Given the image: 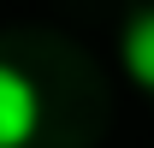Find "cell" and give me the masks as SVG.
Instances as JSON below:
<instances>
[{"label":"cell","instance_id":"obj_1","mask_svg":"<svg viewBox=\"0 0 154 148\" xmlns=\"http://www.w3.org/2000/svg\"><path fill=\"white\" fill-rule=\"evenodd\" d=\"M42 125V101H36V83L12 65H0V148H24Z\"/></svg>","mask_w":154,"mask_h":148},{"label":"cell","instance_id":"obj_2","mask_svg":"<svg viewBox=\"0 0 154 148\" xmlns=\"http://www.w3.org/2000/svg\"><path fill=\"white\" fill-rule=\"evenodd\" d=\"M125 71H131L142 89H154V6H142V12L125 24Z\"/></svg>","mask_w":154,"mask_h":148}]
</instances>
